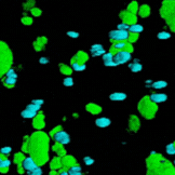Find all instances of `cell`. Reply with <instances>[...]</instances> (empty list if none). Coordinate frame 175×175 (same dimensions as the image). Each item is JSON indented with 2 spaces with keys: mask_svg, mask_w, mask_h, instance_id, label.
I'll list each match as a JSON object with an SVG mask.
<instances>
[{
  "mask_svg": "<svg viewBox=\"0 0 175 175\" xmlns=\"http://www.w3.org/2000/svg\"><path fill=\"white\" fill-rule=\"evenodd\" d=\"M53 138H54L55 142L64 144V145L65 144H68L69 142H70V136H69L68 133L65 132V131H59V132H57V133L53 136Z\"/></svg>",
  "mask_w": 175,
  "mask_h": 175,
  "instance_id": "cell-3",
  "label": "cell"
},
{
  "mask_svg": "<svg viewBox=\"0 0 175 175\" xmlns=\"http://www.w3.org/2000/svg\"><path fill=\"white\" fill-rule=\"evenodd\" d=\"M174 163H175V161H174Z\"/></svg>",
  "mask_w": 175,
  "mask_h": 175,
  "instance_id": "cell-35",
  "label": "cell"
},
{
  "mask_svg": "<svg viewBox=\"0 0 175 175\" xmlns=\"http://www.w3.org/2000/svg\"><path fill=\"white\" fill-rule=\"evenodd\" d=\"M124 47H126V41H117L116 45H115L116 49H122Z\"/></svg>",
  "mask_w": 175,
  "mask_h": 175,
  "instance_id": "cell-25",
  "label": "cell"
},
{
  "mask_svg": "<svg viewBox=\"0 0 175 175\" xmlns=\"http://www.w3.org/2000/svg\"><path fill=\"white\" fill-rule=\"evenodd\" d=\"M83 161H84V163H86V165H92L94 163V159L90 158V157H84Z\"/></svg>",
  "mask_w": 175,
  "mask_h": 175,
  "instance_id": "cell-26",
  "label": "cell"
},
{
  "mask_svg": "<svg viewBox=\"0 0 175 175\" xmlns=\"http://www.w3.org/2000/svg\"><path fill=\"white\" fill-rule=\"evenodd\" d=\"M29 173H32V175H42V170L41 168L37 167V168H35L32 171H29Z\"/></svg>",
  "mask_w": 175,
  "mask_h": 175,
  "instance_id": "cell-22",
  "label": "cell"
},
{
  "mask_svg": "<svg viewBox=\"0 0 175 175\" xmlns=\"http://www.w3.org/2000/svg\"><path fill=\"white\" fill-rule=\"evenodd\" d=\"M5 84L7 86H14L16 83V78H9V77H5Z\"/></svg>",
  "mask_w": 175,
  "mask_h": 175,
  "instance_id": "cell-15",
  "label": "cell"
},
{
  "mask_svg": "<svg viewBox=\"0 0 175 175\" xmlns=\"http://www.w3.org/2000/svg\"><path fill=\"white\" fill-rule=\"evenodd\" d=\"M36 115H37V111L29 110V109H27V108L25 109V110H23L22 113H21V116L25 119H32V118H34V117H36Z\"/></svg>",
  "mask_w": 175,
  "mask_h": 175,
  "instance_id": "cell-9",
  "label": "cell"
},
{
  "mask_svg": "<svg viewBox=\"0 0 175 175\" xmlns=\"http://www.w3.org/2000/svg\"><path fill=\"white\" fill-rule=\"evenodd\" d=\"M32 103L36 104V105H39V106H41V105L45 103V102H43V99H34V101H32Z\"/></svg>",
  "mask_w": 175,
  "mask_h": 175,
  "instance_id": "cell-31",
  "label": "cell"
},
{
  "mask_svg": "<svg viewBox=\"0 0 175 175\" xmlns=\"http://www.w3.org/2000/svg\"><path fill=\"white\" fill-rule=\"evenodd\" d=\"M67 36H69L70 38H78V37H79V32H67Z\"/></svg>",
  "mask_w": 175,
  "mask_h": 175,
  "instance_id": "cell-29",
  "label": "cell"
},
{
  "mask_svg": "<svg viewBox=\"0 0 175 175\" xmlns=\"http://www.w3.org/2000/svg\"><path fill=\"white\" fill-rule=\"evenodd\" d=\"M0 153H2V155H9V153H11V147H3V148H1Z\"/></svg>",
  "mask_w": 175,
  "mask_h": 175,
  "instance_id": "cell-28",
  "label": "cell"
},
{
  "mask_svg": "<svg viewBox=\"0 0 175 175\" xmlns=\"http://www.w3.org/2000/svg\"><path fill=\"white\" fill-rule=\"evenodd\" d=\"M109 99H110L111 101H115V102L124 101V99H126V94L122 93V92H115V93L109 95Z\"/></svg>",
  "mask_w": 175,
  "mask_h": 175,
  "instance_id": "cell-8",
  "label": "cell"
},
{
  "mask_svg": "<svg viewBox=\"0 0 175 175\" xmlns=\"http://www.w3.org/2000/svg\"><path fill=\"white\" fill-rule=\"evenodd\" d=\"M167 99H168V96L162 93H155L150 95V101L153 103H163L167 101Z\"/></svg>",
  "mask_w": 175,
  "mask_h": 175,
  "instance_id": "cell-6",
  "label": "cell"
},
{
  "mask_svg": "<svg viewBox=\"0 0 175 175\" xmlns=\"http://www.w3.org/2000/svg\"><path fill=\"white\" fill-rule=\"evenodd\" d=\"M11 164V161L8 160V159H5V160H1L0 161V167H1V169L3 168H8L9 165Z\"/></svg>",
  "mask_w": 175,
  "mask_h": 175,
  "instance_id": "cell-21",
  "label": "cell"
},
{
  "mask_svg": "<svg viewBox=\"0 0 175 175\" xmlns=\"http://www.w3.org/2000/svg\"><path fill=\"white\" fill-rule=\"evenodd\" d=\"M129 26L128 23H121V24L118 25V29H121V30H129Z\"/></svg>",
  "mask_w": 175,
  "mask_h": 175,
  "instance_id": "cell-24",
  "label": "cell"
},
{
  "mask_svg": "<svg viewBox=\"0 0 175 175\" xmlns=\"http://www.w3.org/2000/svg\"><path fill=\"white\" fill-rule=\"evenodd\" d=\"M5 77H9V78H17V75L13 69H10V70L5 74Z\"/></svg>",
  "mask_w": 175,
  "mask_h": 175,
  "instance_id": "cell-23",
  "label": "cell"
},
{
  "mask_svg": "<svg viewBox=\"0 0 175 175\" xmlns=\"http://www.w3.org/2000/svg\"><path fill=\"white\" fill-rule=\"evenodd\" d=\"M91 54L93 56H99L105 54V49L102 45H93L91 47Z\"/></svg>",
  "mask_w": 175,
  "mask_h": 175,
  "instance_id": "cell-5",
  "label": "cell"
},
{
  "mask_svg": "<svg viewBox=\"0 0 175 175\" xmlns=\"http://www.w3.org/2000/svg\"><path fill=\"white\" fill-rule=\"evenodd\" d=\"M131 59H132L131 53L128 51H119L116 55H113V61L116 62L117 65L124 64V63L129 62Z\"/></svg>",
  "mask_w": 175,
  "mask_h": 175,
  "instance_id": "cell-2",
  "label": "cell"
},
{
  "mask_svg": "<svg viewBox=\"0 0 175 175\" xmlns=\"http://www.w3.org/2000/svg\"><path fill=\"white\" fill-rule=\"evenodd\" d=\"M168 86V83L165 81H156L153 83V89H162V88H165V86Z\"/></svg>",
  "mask_w": 175,
  "mask_h": 175,
  "instance_id": "cell-12",
  "label": "cell"
},
{
  "mask_svg": "<svg viewBox=\"0 0 175 175\" xmlns=\"http://www.w3.org/2000/svg\"><path fill=\"white\" fill-rule=\"evenodd\" d=\"M68 173L69 175H82L81 168H80V167H72V168L68 171Z\"/></svg>",
  "mask_w": 175,
  "mask_h": 175,
  "instance_id": "cell-13",
  "label": "cell"
},
{
  "mask_svg": "<svg viewBox=\"0 0 175 175\" xmlns=\"http://www.w3.org/2000/svg\"><path fill=\"white\" fill-rule=\"evenodd\" d=\"M167 153L169 155H175V145L174 144H169L167 146Z\"/></svg>",
  "mask_w": 175,
  "mask_h": 175,
  "instance_id": "cell-16",
  "label": "cell"
},
{
  "mask_svg": "<svg viewBox=\"0 0 175 175\" xmlns=\"http://www.w3.org/2000/svg\"><path fill=\"white\" fill-rule=\"evenodd\" d=\"M140 14H141L142 16H147V15H148V7L144 5V7L141 9V12H140Z\"/></svg>",
  "mask_w": 175,
  "mask_h": 175,
  "instance_id": "cell-27",
  "label": "cell"
},
{
  "mask_svg": "<svg viewBox=\"0 0 175 175\" xmlns=\"http://www.w3.org/2000/svg\"><path fill=\"white\" fill-rule=\"evenodd\" d=\"M104 65H105V66H110V67L118 66V65L116 64V62H115V61H109V62H104Z\"/></svg>",
  "mask_w": 175,
  "mask_h": 175,
  "instance_id": "cell-30",
  "label": "cell"
},
{
  "mask_svg": "<svg viewBox=\"0 0 175 175\" xmlns=\"http://www.w3.org/2000/svg\"><path fill=\"white\" fill-rule=\"evenodd\" d=\"M109 38L113 41H126L130 38V34H129V30H111L109 32Z\"/></svg>",
  "mask_w": 175,
  "mask_h": 175,
  "instance_id": "cell-1",
  "label": "cell"
},
{
  "mask_svg": "<svg viewBox=\"0 0 175 175\" xmlns=\"http://www.w3.org/2000/svg\"><path fill=\"white\" fill-rule=\"evenodd\" d=\"M143 26H141V25L138 24H132L129 27V32H132V34H138V32H143Z\"/></svg>",
  "mask_w": 175,
  "mask_h": 175,
  "instance_id": "cell-10",
  "label": "cell"
},
{
  "mask_svg": "<svg viewBox=\"0 0 175 175\" xmlns=\"http://www.w3.org/2000/svg\"><path fill=\"white\" fill-rule=\"evenodd\" d=\"M22 167L25 169L26 171H32L35 168H37V164H36V162L34 161V159L32 158H26L24 161H23V163H22Z\"/></svg>",
  "mask_w": 175,
  "mask_h": 175,
  "instance_id": "cell-4",
  "label": "cell"
},
{
  "mask_svg": "<svg viewBox=\"0 0 175 175\" xmlns=\"http://www.w3.org/2000/svg\"><path fill=\"white\" fill-rule=\"evenodd\" d=\"M28 175H32V173H29V172H28Z\"/></svg>",
  "mask_w": 175,
  "mask_h": 175,
  "instance_id": "cell-34",
  "label": "cell"
},
{
  "mask_svg": "<svg viewBox=\"0 0 175 175\" xmlns=\"http://www.w3.org/2000/svg\"><path fill=\"white\" fill-rule=\"evenodd\" d=\"M111 123V120L106 117H102V118H97L95 120V124L96 126L99 128H107L108 126H110Z\"/></svg>",
  "mask_w": 175,
  "mask_h": 175,
  "instance_id": "cell-7",
  "label": "cell"
},
{
  "mask_svg": "<svg viewBox=\"0 0 175 175\" xmlns=\"http://www.w3.org/2000/svg\"><path fill=\"white\" fill-rule=\"evenodd\" d=\"M61 175H69V173L68 172H62L61 173Z\"/></svg>",
  "mask_w": 175,
  "mask_h": 175,
  "instance_id": "cell-33",
  "label": "cell"
},
{
  "mask_svg": "<svg viewBox=\"0 0 175 175\" xmlns=\"http://www.w3.org/2000/svg\"><path fill=\"white\" fill-rule=\"evenodd\" d=\"M63 83H64L65 86H74V80H72V77H67V78L64 79Z\"/></svg>",
  "mask_w": 175,
  "mask_h": 175,
  "instance_id": "cell-17",
  "label": "cell"
},
{
  "mask_svg": "<svg viewBox=\"0 0 175 175\" xmlns=\"http://www.w3.org/2000/svg\"><path fill=\"white\" fill-rule=\"evenodd\" d=\"M109 61H113V55L111 54L110 52L105 53L103 55V62H109Z\"/></svg>",
  "mask_w": 175,
  "mask_h": 175,
  "instance_id": "cell-18",
  "label": "cell"
},
{
  "mask_svg": "<svg viewBox=\"0 0 175 175\" xmlns=\"http://www.w3.org/2000/svg\"><path fill=\"white\" fill-rule=\"evenodd\" d=\"M129 68H130L131 70H132V72H141V70H142L143 66H142V64H140V63L134 62V63H132V64L129 65Z\"/></svg>",
  "mask_w": 175,
  "mask_h": 175,
  "instance_id": "cell-11",
  "label": "cell"
},
{
  "mask_svg": "<svg viewBox=\"0 0 175 175\" xmlns=\"http://www.w3.org/2000/svg\"><path fill=\"white\" fill-rule=\"evenodd\" d=\"M26 108L29 109V110L38 111L40 108H41V106H39V105H36V104H34V103H32V104H29V105H27V106H26Z\"/></svg>",
  "mask_w": 175,
  "mask_h": 175,
  "instance_id": "cell-19",
  "label": "cell"
},
{
  "mask_svg": "<svg viewBox=\"0 0 175 175\" xmlns=\"http://www.w3.org/2000/svg\"><path fill=\"white\" fill-rule=\"evenodd\" d=\"M72 69L74 70H77V72H82V70H84L86 69V65L83 64H74L72 65Z\"/></svg>",
  "mask_w": 175,
  "mask_h": 175,
  "instance_id": "cell-20",
  "label": "cell"
},
{
  "mask_svg": "<svg viewBox=\"0 0 175 175\" xmlns=\"http://www.w3.org/2000/svg\"><path fill=\"white\" fill-rule=\"evenodd\" d=\"M39 63L40 64H47V63H49V59H48L47 57H41V59H39Z\"/></svg>",
  "mask_w": 175,
  "mask_h": 175,
  "instance_id": "cell-32",
  "label": "cell"
},
{
  "mask_svg": "<svg viewBox=\"0 0 175 175\" xmlns=\"http://www.w3.org/2000/svg\"><path fill=\"white\" fill-rule=\"evenodd\" d=\"M157 37H158L159 39H161V40L169 39V38L171 37V34H170V32H159Z\"/></svg>",
  "mask_w": 175,
  "mask_h": 175,
  "instance_id": "cell-14",
  "label": "cell"
}]
</instances>
